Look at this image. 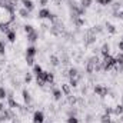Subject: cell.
<instances>
[{
  "label": "cell",
  "instance_id": "obj_33",
  "mask_svg": "<svg viewBox=\"0 0 123 123\" xmlns=\"http://www.w3.org/2000/svg\"><path fill=\"white\" fill-rule=\"evenodd\" d=\"M77 80H79L77 77H73V79H70V83H69V85H70L72 87H76V86H77Z\"/></svg>",
  "mask_w": 123,
  "mask_h": 123
},
{
  "label": "cell",
  "instance_id": "obj_17",
  "mask_svg": "<svg viewBox=\"0 0 123 123\" xmlns=\"http://www.w3.org/2000/svg\"><path fill=\"white\" fill-rule=\"evenodd\" d=\"M10 30H13V29L10 27V25H0V31H1V33L7 34Z\"/></svg>",
  "mask_w": 123,
  "mask_h": 123
},
{
  "label": "cell",
  "instance_id": "obj_42",
  "mask_svg": "<svg viewBox=\"0 0 123 123\" xmlns=\"http://www.w3.org/2000/svg\"><path fill=\"white\" fill-rule=\"evenodd\" d=\"M62 0H53V3H55V4H56V6H59V3H60Z\"/></svg>",
  "mask_w": 123,
  "mask_h": 123
},
{
  "label": "cell",
  "instance_id": "obj_28",
  "mask_svg": "<svg viewBox=\"0 0 123 123\" xmlns=\"http://www.w3.org/2000/svg\"><path fill=\"white\" fill-rule=\"evenodd\" d=\"M26 63H27V66H34V57L26 56Z\"/></svg>",
  "mask_w": 123,
  "mask_h": 123
},
{
  "label": "cell",
  "instance_id": "obj_5",
  "mask_svg": "<svg viewBox=\"0 0 123 123\" xmlns=\"http://www.w3.org/2000/svg\"><path fill=\"white\" fill-rule=\"evenodd\" d=\"M50 14H52V13H50V10H49V9H44V7L39 12V17H40V19H49V17H50Z\"/></svg>",
  "mask_w": 123,
  "mask_h": 123
},
{
  "label": "cell",
  "instance_id": "obj_7",
  "mask_svg": "<svg viewBox=\"0 0 123 123\" xmlns=\"http://www.w3.org/2000/svg\"><path fill=\"white\" fill-rule=\"evenodd\" d=\"M60 90H62V93H63L64 96H69V94H70V90H72V86L67 85V83H63L62 87H60Z\"/></svg>",
  "mask_w": 123,
  "mask_h": 123
},
{
  "label": "cell",
  "instance_id": "obj_24",
  "mask_svg": "<svg viewBox=\"0 0 123 123\" xmlns=\"http://www.w3.org/2000/svg\"><path fill=\"white\" fill-rule=\"evenodd\" d=\"M106 27H107V31H109V33H112V34H115V33H116V26H113V25L107 23V25H106Z\"/></svg>",
  "mask_w": 123,
  "mask_h": 123
},
{
  "label": "cell",
  "instance_id": "obj_19",
  "mask_svg": "<svg viewBox=\"0 0 123 123\" xmlns=\"http://www.w3.org/2000/svg\"><path fill=\"white\" fill-rule=\"evenodd\" d=\"M42 72H43V70H42V66H40V64H34V66H33V73H34L36 76H39Z\"/></svg>",
  "mask_w": 123,
  "mask_h": 123
},
{
  "label": "cell",
  "instance_id": "obj_26",
  "mask_svg": "<svg viewBox=\"0 0 123 123\" xmlns=\"http://www.w3.org/2000/svg\"><path fill=\"white\" fill-rule=\"evenodd\" d=\"M73 22H74L76 26H83V25H85V20H83L82 17H77V19H74Z\"/></svg>",
  "mask_w": 123,
  "mask_h": 123
},
{
  "label": "cell",
  "instance_id": "obj_22",
  "mask_svg": "<svg viewBox=\"0 0 123 123\" xmlns=\"http://www.w3.org/2000/svg\"><path fill=\"white\" fill-rule=\"evenodd\" d=\"M94 66H96V64L87 62V64H86V72H87V73H93V72H94Z\"/></svg>",
  "mask_w": 123,
  "mask_h": 123
},
{
  "label": "cell",
  "instance_id": "obj_43",
  "mask_svg": "<svg viewBox=\"0 0 123 123\" xmlns=\"http://www.w3.org/2000/svg\"><path fill=\"white\" fill-rule=\"evenodd\" d=\"M109 123H116V122H115V120H112V119H110V122H109Z\"/></svg>",
  "mask_w": 123,
  "mask_h": 123
},
{
  "label": "cell",
  "instance_id": "obj_20",
  "mask_svg": "<svg viewBox=\"0 0 123 123\" xmlns=\"http://www.w3.org/2000/svg\"><path fill=\"white\" fill-rule=\"evenodd\" d=\"M50 63H52L53 66H59V63H60V60H59V57H57V56L52 55V56H50Z\"/></svg>",
  "mask_w": 123,
  "mask_h": 123
},
{
  "label": "cell",
  "instance_id": "obj_3",
  "mask_svg": "<svg viewBox=\"0 0 123 123\" xmlns=\"http://www.w3.org/2000/svg\"><path fill=\"white\" fill-rule=\"evenodd\" d=\"M94 93L97 96H100V97H106V94L109 93V89L106 86H103V85H96L94 86Z\"/></svg>",
  "mask_w": 123,
  "mask_h": 123
},
{
  "label": "cell",
  "instance_id": "obj_27",
  "mask_svg": "<svg viewBox=\"0 0 123 123\" xmlns=\"http://www.w3.org/2000/svg\"><path fill=\"white\" fill-rule=\"evenodd\" d=\"M113 0H96V3L97 4H102V6H107V4H110Z\"/></svg>",
  "mask_w": 123,
  "mask_h": 123
},
{
  "label": "cell",
  "instance_id": "obj_18",
  "mask_svg": "<svg viewBox=\"0 0 123 123\" xmlns=\"http://www.w3.org/2000/svg\"><path fill=\"white\" fill-rule=\"evenodd\" d=\"M19 14H20V17H29V14H30V12L27 10V9H19Z\"/></svg>",
  "mask_w": 123,
  "mask_h": 123
},
{
  "label": "cell",
  "instance_id": "obj_4",
  "mask_svg": "<svg viewBox=\"0 0 123 123\" xmlns=\"http://www.w3.org/2000/svg\"><path fill=\"white\" fill-rule=\"evenodd\" d=\"M44 122V113L42 110H36L33 113V123H43Z\"/></svg>",
  "mask_w": 123,
  "mask_h": 123
},
{
  "label": "cell",
  "instance_id": "obj_23",
  "mask_svg": "<svg viewBox=\"0 0 123 123\" xmlns=\"http://www.w3.org/2000/svg\"><path fill=\"white\" fill-rule=\"evenodd\" d=\"M115 59H116V63L117 64H123V52H119Z\"/></svg>",
  "mask_w": 123,
  "mask_h": 123
},
{
  "label": "cell",
  "instance_id": "obj_31",
  "mask_svg": "<svg viewBox=\"0 0 123 123\" xmlns=\"http://www.w3.org/2000/svg\"><path fill=\"white\" fill-rule=\"evenodd\" d=\"M4 52H6V43L1 40L0 42V55H4Z\"/></svg>",
  "mask_w": 123,
  "mask_h": 123
},
{
  "label": "cell",
  "instance_id": "obj_38",
  "mask_svg": "<svg viewBox=\"0 0 123 123\" xmlns=\"http://www.w3.org/2000/svg\"><path fill=\"white\" fill-rule=\"evenodd\" d=\"M116 17H117V19H123V12H117Z\"/></svg>",
  "mask_w": 123,
  "mask_h": 123
},
{
  "label": "cell",
  "instance_id": "obj_9",
  "mask_svg": "<svg viewBox=\"0 0 123 123\" xmlns=\"http://www.w3.org/2000/svg\"><path fill=\"white\" fill-rule=\"evenodd\" d=\"M109 50H110V46H109L107 43H105V44L100 47V53L103 55V57H105V56H109Z\"/></svg>",
  "mask_w": 123,
  "mask_h": 123
},
{
  "label": "cell",
  "instance_id": "obj_21",
  "mask_svg": "<svg viewBox=\"0 0 123 123\" xmlns=\"http://www.w3.org/2000/svg\"><path fill=\"white\" fill-rule=\"evenodd\" d=\"M93 3V0H82V3H80V6L83 7V9H87V7H90Z\"/></svg>",
  "mask_w": 123,
  "mask_h": 123
},
{
  "label": "cell",
  "instance_id": "obj_6",
  "mask_svg": "<svg viewBox=\"0 0 123 123\" xmlns=\"http://www.w3.org/2000/svg\"><path fill=\"white\" fill-rule=\"evenodd\" d=\"M22 3H23V7L25 9H27L29 12H31L33 9H34V3L31 1V0H20Z\"/></svg>",
  "mask_w": 123,
  "mask_h": 123
},
{
  "label": "cell",
  "instance_id": "obj_35",
  "mask_svg": "<svg viewBox=\"0 0 123 123\" xmlns=\"http://www.w3.org/2000/svg\"><path fill=\"white\" fill-rule=\"evenodd\" d=\"M105 115H109V116H110V115H113V109L107 106V107L105 109Z\"/></svg>",
  "mask_w": 123,
  "mask_h": 123
},
{
  "label": "cell",
  "instance_id": "obj_36",
  "mask_svg": "<svg viewBox=\"0 0 123 123\" xmlns=\"http://www.w3.org/2000/svg\"><path fill=\"white\" fill-rule=\"evenodd\" d=\"M25 82H26V83H30L31 82V74L30 73H27V74L25 76Z\"/></svg>",
  "mask_w": 123,
  "mask_h": 123
},
{
  "label": "cell",
  "instance_id": "obj_25",
  "mask_svg": "<svg viewBox=\"0 0 123 123\" xmlns=\"http://www.w3.org/2000/svg\"><path fill=\"white\" fill-rule=\"evenodd\" d=\"M6 97H7L6 89H4V87H0V100H3V99H6Z\"/></svg>",
  "mask_w": 123,
  "mask_h": 123
},
{
  "label": "cell",
  "instance_id": "obj_29",
  "mask_svg": "<svg viewBox=\"0 0 123 123\" xmlns=\"http://www.w3.org/2000/svg\"><path fill=\"white\" fill-rule=\"evenodd\" d=\"M87 62H90V63H93V64H97V63H100V59H99L97 56H92Z\"/></svg>",
  "mask_w": 123,
  "mask_h": 123
},
{
  "label": "cell",
  "instance_id": "obj_34",
  "mask_svg": "<svg viewBox=\"0 0 123 123\" xmlns=\"http://www.w3.org/2000/svg\"><path fill=\"white\" fill-rule=\"evenodd\" d=\"M110 122V116L109 115H103L102 116V123H109Z\"/></svg>",
  "mask_w": 123,
  "mask_h": 123
},
{
  "label": "cell",
  "instance_id": "obj_40",
  "mask_svg": "<svg viewBox=\"0 0 123 123\" xmlns=\"http://www.w3.org/2000/svg\"><path fill=\"white\" fill-rule=\"evenodd\" d=\"M63 63H64V64L69 63V57H67V56H63Z\"/></svg>",
  "mask_w": 123,
  "mask_h": 123
},
{
  "label": "cell",
  "instance_id": "obj_13",
  "mask_svg": "<svg viewBox=\"0 0 123 123\" xmlns=\"http://www.w3.org/2000/svg\"><path fill=\"white\" fill-rule=\"evenodd\" d=\"M7 100H9V107H10V109H16V107H20V106L17 105V102H16L13 97H7Z\"/></svg>",
  "mask_w": 123,
  "mask_h": 123
},
{
  "label": "cell",
  "instance_id": "obj_41",
  "mask_svg": "<svg viewBox=\"0 0 123 123\" xmlns=\"http://www.w3.org/2000/svg\"><path fill=\"white\" fill-rule=\"evenodd\" d=\"M3 110H4V105H3V103H1V102H0V113H1V112H3Z\"/></svg>",
  "mask_w": 123,
  "mask_h": 123
},
{
  "label": "cell",
  "instance_id": "obj_30",
  "mask_svg": "<svg viewBox=\"0 0 123 123\" xmlns=\"http://www.w3.org/2000/svg\"><path fill=\"white\" fill-rule=\"evenodd\" d=\"M33 30H34V27H33L31 25H26V26H25V31H26V34H29V33H31Z\"/></svg>",
  "mask_w": 123,
  "mask_h": 123
},
{
  "label": "cell",
  "instance_id": "obj_1",
  "mask_svg": "<svg viewBox=\"0 0 123 123\" xmlns=\"http://www.w3.org/2000/svg\"><path fill=\"white\" fill-rule=\"evenodd\" d=\"M14 12L6 9L4 6H0V25H10L14 20Z\"/></svg>",
  "mask_w": 123,
  "mask_h": 123
},
{
  "label": "cell",
  "instance_id": "obj_39",
  "mask_svg": "<svg viewBox=\"0 0 123 123\" xmlns=\"http://www.w3.org/2000/svg\"><path fill=\"white\" fill-rule=\"evenodd\" d=\"M1 122H6V117H4V115L3 113H0V123Z\"/></svg>",
  "mask_w": 123,
  "mask_h": 123
},
{
  "label": "cell",
  "instance_id": "obj_10",
  "mask_svg": "<svg viewBox=\"0 0 123 123\" xmlns=\"http://www.w3.org/2000/svg\"><path fill=\"white\" fill-rule=\"evenodd\" d=\"M36 53H37V49H36L34 46H29V47L26 49V56H31V57H34Z\"/></svg>",
  "mask_w": 123,
  "mask_h": 123
},
{
  "label": "cell",
  "instance_id": "obj_8",
  "mask_svg": "<svg viewBox=\"0 0 123 123\" xmlns=\"http://www.w3.org/2000/svg\"><path fill=\"white\" fill-rule=\"evenodd\" d=\"M37 39H39V33H37L36 30H33L31 33H29V34H27V40H29L30 43H34Z\"/></svg>",
  "mask_w": 123,
  "mask_h": 123
},
{
  "label": "cell",
  "instance_id": "obj_32",
  "mask_svg": "<svg viewBox=\"0 0 123 123\" xmlns=\"http://www.w3.org/2000/svg\"><path fill=\"white\" fill-rule=\"evenodd\" d=\"M67 123H79V119H77L76 116H69V119H67Z\"/></svg>",
  "mask_w": 123,
  "mask_h": 123
},
{
  "label": "cell",
  "instance_id": "obj_16",
  "mask_svg": "<svg viewBox=\"0 0 123 123\" xmlns=\"http://www.w3.org/2000/svg\"><path fill=\"white\" fill-rule=\"evenodd\" d=\"M113 115H116V116L123 115V105H117V106L113 109Z\"/></svg>",
  "mask_w": 123,
  "mask_h": 123
},
{
  "label": "cell",
  "instance_id": "obj_14",
  "mask_svg": "<svg viewBox=\"0 0 123 123\" xmlns=\"http://www.w3.org/2000/svg\"><path fill=\"white\" fill-rule=\"evenodd\" d=\"M23 100H25L26 105H30L31 97H30V93L27 92V90H23Z\"/></svg>",
  "mask_w": 123,
  "mask_h": 123
},
{
  "label": "cell",
  "instance_id": "obj_15",
  "mask_svg": "<svg viewBox=\"0 0 123 123\" xmlns=\"http://www.w3.org/2000/svg\"><path fill=\"white\" fill-rule=\"evenodd\" d=\"M67 74H69V77H70V79H73V77H77V76H79V74H77V69H76V67H70Z\"/></svg>",
  "mask_w": 123,
  "mask_h": 123
},
{
  "label": "cell",
  "instance_id": "obj_12",
  "mask_svg": "<svg viewBox=\"0 0 123 123\" xmlns=\"http://www.w3.org/2000/svg\"><path fill=\"white\" fill-rule=\"evenodd\" d=\"M62 96H63V93H62L60 89H55L53 87V97H55V100H60Z\"/></svg>",
  "mask_w": 123,
  "mask_h": 123
},
{
  "label": "cell",
  "instance_id": "obj_37",
  "mask_svg": "<svg viewBox=\"0 0 123 123\" xmlns=\"http://www.w3.org/2000/svg\"><path fill=\"white\" fill-rule=\"evenodd\" d=\"M117 47H119V50H120V52H123V40H120V42L117 43Z\"/></svg>",
  "mask_w": 123,
  "mask_h": 123
},
{
  "label": "cell",
  "instance_id": "obj_2",
  "mask_svg": "<svg viewBox=\"0 0 123 123\" xmlns=\"http://www.w3.org/2000/svg\"><path fill=\"white\" fill-rule=\"evenodd\" d=\"M102 64H103V70L105 72H107V70H110L115 64H116V59L113 57V56H105L103 57V60H102Z\"/></svg>",
  "mask_w": 123,
  "mask_h": 123
},
{
  "label": "cell",
  "instance_id": "obj_11",
  "mask_svg": "<svg viewBox=\"0 0 123 123\" xmlns=\"http://www.w3.org/2000/svg\"><path fill=\"white\" fill-rule=\"evenodd\" d=\"M6 37L9 39V42H10V43H14V42H16V31L10 30L7 34H6Z\"/></svg>",
  "mask_w": 123,
  "mask_h": 123
}]
</instances>
